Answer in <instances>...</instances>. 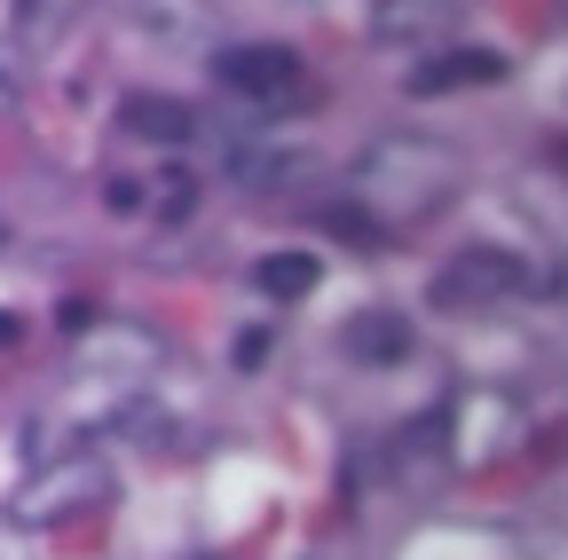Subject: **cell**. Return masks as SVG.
<instances>
[{
    "mask_svg": "<svg viewBox=\"0 0 568 560\" xmlns=\"http://www.w3.org/2000/svg\"><path fill=\"white\" fill-rule=\"evenodd\" d=\"M142 205H151L159 222H190V205H197V182H190L182 166H159V182L142 190Z\"/></svg>",
    "mask_w": 568,
    "mask_h": 560,
    "instance_id": "ba28073f",
    "label": "cell"
},
{
    "mask_svg": "<svg viewBox=\"0 0 568 560\" xmlns=\"http://www.w3.org/2000/svg\"><path fill=\"white\" fill-rule=\"evenodd\" d=\"M119 119H126V134H142V143H159V151H182L190 134H197L190 103H174V95H126Z\"/></svg>",
    "mask_w": 568,
    "mask_h": 560,
    "instance_id": "277c9868",
    "label": "cell"
},
{
    "mask_svg": "<svg viewBox=\"0 0 568 560\" xmlns=\"http://www.w3.org/2000/svg\"><path fill=\"white\" fill-rule=\"evenodd\" d=\"M347 356H355V364H403V356H410V324H403L395 308L355 316V324H347Z\"/></svg>",
    "mask_w": 568,
    "mask_h": 560,
    "instance_id": "5b68a950",
    "label": "cell"
},
{
    "mask_svg": "<svg viewBox=\"0 0 568 560\" xmlns=\"http://www.w3.org/2000/svg\"><path fill=\"white\" fill-rule=\"evenodd\" d=\"M514 285H521V261H514V253H489V245H481V253H458V261H450V268L435 276V301H443V308H466V301L481 308V301L514 293Z\"/></svg>",
    "mask_w": 568,
    "mask_h": 560,
    "instance_id": "7a4b0ae2",
    "label": "cell"
},
{
    "mask_svg": "<svg viewBox=\"0 0 568 560\" xmlns=\"http://www.w3.org/2000/svg\"><path fill=\"white\" fill-rule=\"evenodd\" d=\"M253 276L268 301H301V293H316V253H268Z\"/></svg>",
    "mask_w": 568,
    "mask_h": 560,
    "instance_id": "52a82bcc",
    "label": "cell"
},
{
    "mask_svg": "<svg viewBox=\"0 0 568 560\" xmlns=\"http://www.w3.org/2000/svg\"><path fill=\"white\" fill-rule=\"evenodd\" d=\"M506 80V55H489V48H450L435 63H418L410 72V95H458V88H497Z\"/></svg>",
    "mask_w": 568,
    "mask_h": 560,
    "instance_id": "3957f363",
    "label": "cell"
},
{
    "mask_svg": "<svg viewBox=\"0 0 568 560\" xmlns=\"http://www.w3.org/2000/svg\"><path fill=\"white\" fill-rule=\"evenodd\" d=\"M17 339H24V324H17L9 308H0V347H17Z\"/></svg>",
    "mask_w": 568,
    "mask_h": 560,
    "instance_id": "9c48e42d",
    "label": "cell"
},
{
    "mask_svg": "<svg viewBox=\"0 0 568 560\" xmlns=\"http://www.w3.org/2000/svg\"><path fill=\"white\" fill-rule=\"evenodd\" d=\"M450 24V0H379V40H426Z\"/></svg>",
    "mask_w": 568,
    "mask_h": 560,
    "instance_id": "8992f818",
    "label": "cell"
},
{
    "mask_svg": "<svg viewBox=\"0 0 568 560\" xmlns=\"http://www.w3.org/2000/svg\"><path fill=\"white\" fill-rule=\"evenodd\" d=\"M213 80H222L230 95H245V103H276V95H293L308 72H301L293 48H222L213 55Z\"/></svg>",
    "mask_w": 568,
    "mask_h": 560,
    "instance_id": "6da1fadb",
    "label": "cell"
}]
</instances>
